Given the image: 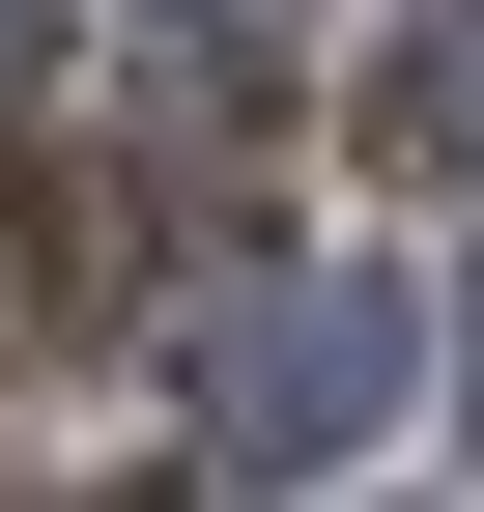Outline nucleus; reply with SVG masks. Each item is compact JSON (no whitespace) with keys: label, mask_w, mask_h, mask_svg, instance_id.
<instances>
[{"label":"nucleus","mask_w":484,"mask_h":512,"mask_svg":"<svg viewBox=\"0 0 484 512\" xmlns=\"http://www.w3.org/2000/svg\"><path fill=\"white\" fill-rule=\"evenodd\" d=\"M200 456H371L399 399V285H342V256H285V285H200Z\"/></svg>","instance_id":"f257e3e1"},{"label":"nucleus","mask_w":484,"mask_h":512,"mask_svg":"<svg viewBox=\"0 0 484 512\" xmlns=\"http://www.w3.org/2000/svg\"><path fill=\"white\" fill-rule=\"evenodd\" d=\"M371 171H484V0H428L371 57Z\"/></svg>","instance_id":"f03ea898"},{"label":"nucleus","mask_w":484,"mask_h":512,"mask_svg":"<svg viewBox=\"0 0 484 512\" xmlns=\"http://www.w3.org/2000/svg\"><path fill=\"white\" fill-rule=\"evenodd\" d=\"M0 86H29V0H0Z\"/></svg>","instance_id":"7ed1b4c3"}]
</instances>
